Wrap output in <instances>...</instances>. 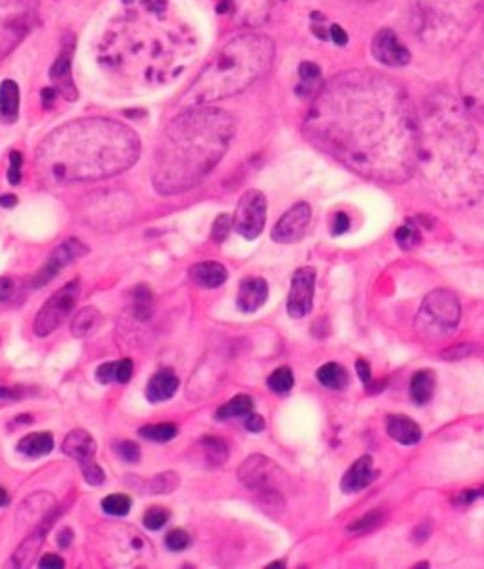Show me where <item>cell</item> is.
Masks as SVG:
<instances>
[{
    "label": "cell",
    "mask_w": 484,
    "mask_h": 569,
    "mask_svg": "<svg viewBox=\"0 0 484 569\" xmlns=\"http://www.w3.org/2000/svg\"><path fill=\"white\" fill-rule=\"evenodd\" d=\"M234 226V218L223 213L219 217L215 218L214 228H212V240L214 243H224L228 238L229 232Z\"/></svg>",
    "instance_id": "44"
},
{
    "label": "cell",
    "mask_w": 484,
    "mask_h": 569,
    "mask_svg": "<svg viewBox=\"0 0 484 569\" xmlns=\"http://www.w3.org/2000/svg\"><path fill=\"white\" fill-rule=\"evenodd\" d=\"M235 135V119L219 108L197 106L166 126L157 142L151 181L164 197L190 192L223 161Z\"/></svg>",
    "instance_id": "4"
},
{
    "label": "cell",
    "mask_w": 484,
    "mask_h": 569,
    "mask_svg": "<svg viewBox=\"0 0 484 569\" xmlns=\"http://www.w3.org/2000/svg\"><path fill=\"white\" fill-rule=\"evenodd\" d=\"M39 566L44 569H63L66 566L63 557H58L55 554H47L39 560Z\"/></svg>",
    "instance_id": "54"
},
{
    "label": "cell",
    "mask_w": 484,
    "mask_h": 569,
    "mask_svg": "<svg viewBox=\"0 0 484 569\" xmlns=\"http://www.w3.org/2000/svg\"><path fill=\"white\" fill-rule=\"evenodd\" d=\"M470 119L447 94L428 97L419 111L416 171L447 207L472 206L484 195V151Z\"/></svg>",
    "instance_id": "2"
},
{
    "label": "cell",
    "mask_w": 484,
    "mask_h": 569,
    "mask_svg": "<svg viewBox=\"0 0 484 569\" xmlns=\"http://www.w3.org/2000/svg\"><path fill=\"white\" fill-rule=\"evenodd\" d=\"M396 240L405 251H410V249L417 248L421 244V232H419L413 221H408L407 224H402L401 228L397 229Z\"/></svg>",
    "instance_id": "38"
},
{
    "label": "cell",
    "mask_w": 484,
    "mask_h": 569,
    "mask_svg": "<svg viewBox=\"0 0 484 569\" xmlns=\"http://www.w3.org/2000/svg\"><path fill=\"white\" fill-rule=\"evenodd\" d=\"M88 254V246H84L77 238H68L66 243L61 244L53 249L52 255L47 257L46 262L39 269V273L33 279L35 288L50 284L57 275H61L64 268L74 265L75 260L80 259L83 255Z\"/></svg>",
    "instance_id": "14"
},
{
    "label": "cell",
    "mask_w": 484,
    "mask_h": 569,
    "mask_svg": "<svg viewBox=\"0 0 484 569\" xmlns=\"http://www.w3.org/2000/svg\"><path fill=\"white\" fill-rule=\"evenodd\" d=\"M312 223V207L306 202H299L290 207L271 229V238L279 244L299 243L306 235L308 226Z\"/></svg>",
    "instance_id": "15"
},
{
    "label": "cell",
    "mask_w": 484,
    "mask_h": 569,
    "mask_svg": "<svg viewBox=\"0 0 484 569\" xmlns=\"http://www.w3.org/2000/svg\"><path fill=\"white\" fill-rule=\"evenodd\" d=\"M355 369H357V375H359L361 383L365 384L366 388L372 384V369L368 366V363L365 361H357L355 364Z\"/></svg>",
    "instance_id": "57"
},
{
    "label": "cell",
    "mask_w": 484,
    "mask_h": 569,
    "mask_svg": "<svg viewBox=\"0 0 484 569\" xmlns=\"http://www.w3.org/2000/svg\"><path fill=\"white\" fill-rule=\"evenodd\" d=\"M330 39H332L337 46H344V44L348 42V35H346L343 28L337 26V24L330 26Z\"/></svg>",
    "instance_id": "58"
},
{
    "label": "cell",
    "mask_w": 484,
    "mask_h": 569,
    "mask_svg": "<svg viewBox=\"0 0 484 569\" xmlns=\"http://www.w3.org/2000/svg\"><path fill=\"white\" fill-rule=\"evenodd\" d=\"M201 445H203L206 461L212 466H223L226 459H228V445L219 437L206 436L201 440Z\"/></svg>",
    "instance_id": "35"
},
{
    "label": "cell",
    "mask_w": 484,
    "mask_h": 569,
    "mask_svg": "<svg viewBox=\"0 0 484 569\" xmlns=\"http://www.w3.org/2000/svg\"><path fill=\"white\" fill-rule=\"evenodd\" d=\"M461 321V304L452 291L435 290L422 302L416 328L419 335L430 341H441L458 330Z\"/></svg>",
    "instance_id": "7"
},
{
    "label": "cell",
    "mask_w": 484,
    "mask_h": 569,
    "mask_svg": "<svg viewBox=\"0 0 484 569\" xmlns=\"http://www.w3.org/2000/svg\"><path fill=\"white\" fill-rule=\"evenodd\" d=\"M84 210L88 215L86 221L95 228L106 229L108 226L117 228L119 224L131 218L133 201L125 193H105V195H99L97 201L88 202V206Z\"/></svg>",
    "instance_id": "11"
},
{
    "label": "cell",
    "mask_w": 484,
    "mask_h": 569,
    "mask_svg": "<svg viewBox=\"0 0 484 569\" xmlns=\"http://www.w3.org/2000/svg\"><path fill=\"white\" fill-rule=\"evenodd\" d=\"M39 22V0H0V61L8 57Z\"/></svg>",
    "instance_id": "8"
},
{
    "label": "cell",
    "mask_w": 484,
    "mask_h": 569,
    "mask_svg": "<svg viewBox=\"0 0 484 569\" xmlns=\"http://www.w3.org/2000/svg\"><path fill=\"white\" fill-rule=\"evenodd\" d=\"M141 139L119 120L89 117L69 120L42 139L35 171L46 186H68L120 175L136 167Z\"/></svg>",
    "instance_id": "3"
},
{
    "label": "cell",
    "mask_w": 484,
    "mask_h": 569,
    "mask_svg": "<svg viewBox=\"0 0 484 569\" xmlns=\"http://www.w3.org/2000/svg\"><path fill=\"white\" fill-rule=\"evenodd\" d=\"M100 321H103V315L97 308H94V305L84 308V310L78 311L74 321H72V335L77 336V339L88 336L89 333H94L99 328Z\"/></svg>",
    "instance_id": "32"
},
{
    "label": "cell",
    "mask_w": 484,
    "mask_h": 569,
    "mask_svg": "<svg viewBox=\"0 0 484 569\" xmlns=\"http://www.w3.org/2000/svg\"><path fill=\"white\" fill-rule=\"evenodd\" d=\"M268 301V284L261 277H246L239 286V296H237V305L245 313H254L261 310L265 302Z\"/></svg>",
    "instance_id": "21"
},
{
    "label": "cell",
    "mask_w": 484,
    "mask_h": 569,
    "mask_svg": "<svg viewBox=\"0 0 484 569\" xmlns=\"http://www.w3.org/2000/svg\"><path fill=\"white\" fill-rule=\"evenodd\" d=\"M115 544H119L115 562H120V565H133L144 557L147 549H151L147 537H142L131 528L115 529Z\"/></svg>",
    "instance_id": "19"
},
{
    "label": "cell",
    "mask_w": 484,
    "mask_h": 569,
    "mask_svg": "<svg viewBox=\"0 0 484 569\" xmlns=\"http://www.w3.org/2000/svg\"><path fill=\"white\" fill-rule=\"evenodd\" d=\"M190 279L198 286V288H206V290H214L219 288L226 280H228V269L224 268L221 262L215 260H206V262H198L190 269Z\"/></svg>",
    "instance_id": "25"
},
{
    "label": "cell",
    "mask_w": 484,
    "mask_h": 569,
    "mask_svg": "<svg viewBox=\"0 0 484 569\" xmlns=\"http://www.w3.org/2000/svg\"><path fill=\"white\" fill-rule=\"evenodd\" d=\"M63 451L66 455L75 459L80 466H84V464L95 461L97 442H95L94 437L89 436L88 431L75 430L64 439Z\"/></svg>",
    "instance_id": "23"
},
{
    "label": "cell",
    "mask_w": 484,
    "mask_h": 569,
    "mask_svg": "<svg viewBox=\"0 0 484 569\" xmlns=\"http://www.w3.org/2000/svg\"><path fill=\"white\" fill-rule=\"evenodd\" d=\"M282 0H224V10L239 22L240 26H261Z\"/></svg>",
    "instance_id": "16"
},
{
    "label": "cell",
    "mask_w": 484,
    "mask_h": 569,
    "mask_svg": "<svg viewBox=\"0 0 484 569\" xmlns=\"http://www.w3.org/2000/svg\"><path fill=\"white\" fill-rule=\"evenodd\" d=\"M50 523H52V518L44 520V523H39L41 526L21 544V548L17 549L15 557H13V565H15L17 568H26V566L33 565V560L37 557L39 549H41L42 544H44L47 529L52 526Z\"/></svg>",
    "instance_id": "27"
},
{
    "label": "cell",
    "mask_w": 484,
    "mask_h": 569,
    "mask_svg": "<svg viewBox=\"0 0 484 569\" xmlns=\"http://www.w3.org/2000/svg\"><path fill=\"white\" fill-rule=\"evenodd\" d=\"M192 544V538L184 529H173L166 535V548L170 551H184Z\"/></svg>",
    "instance_id": "47"
},
{
    "label": "cell",
    "mask_w": 484,
    "mask_h": 569,
    "mask_svg": "<svg viewBox=\"0 0 484 569\" xmlns=\"http://www.w3.org/2000/svg\"><path fill=\"white\" fill-rule=\"evenodd\" d=\"M386 431L402 445H416L422 437L421 428L417 426L416 420L408 419L405 415H390L386 419Z\"/></svg>",
    "instance_id": "26"
},
{
    "label": "cell",
    "mask_w": 484,
    "mask_h": 569,
    "mask_svg": "<svg viewBox=\"0 0 484 569\" xmlns=\"http://www.w3.org/2000/svg\"><path fill=\"white\" fill-rule=\"evenodd\" d=\"M372 53L380 64L390 67L407 66L410 63L408 47L399 41V36L391 30H380L372 41Z\"/></svg>",
    "instance_id": "18"
},
{
    "label": "cell",
    "mask_w": 484,
    "mask_h": 569,
    "mask_svg": "<svg viewBox=\"0 0 484 569\" xmlns=\"http://www.w3.org/2000/svg\"><path fill=\"white\" fill-rule=\"evenodd\" d=\"M179 475L178 473H173V471H166V473H161V475H157L155 479H151L150 482V492L153 495H168V493H173L179 487Z\"/></svg>",
    "instance_id": "41"
},
{
    "label": "cell",
    "mask_w": 484,
    "mask_h": 569,
    "mask_svg": "<svg viewBox=\"0 0 484 569\" xmlns=\"http://www.w3.org/2000/svg\"><path fill=\"white\" fill-rule=\"evenodd\" d=\"M383 520H385V513L372 512L370 515H366V517L352 523V526H348V532H352V534H366V532H372V529L380 526Z\"/></svg>",
    "instance_id": "43"
},
{
    "label": "cell",
    "mask_w": 484,
    "mask_h": 569,
    "mask_svg": "<svg viewBox=\"0 0 484 569\" xmlns=\"http://www.w3.org/2000/svg\"><path fill=\"white\" fill-rule=\"evenodd\" d=\"M133 377V361L122 358L119 363H115V383H130Z\"/></svg>",
    "instance_id": "50"
},
{
    "label": "cell",
    "mask_w": 484,
    "mask_h": 569,
    "mask_svg": "<svg viewBox=\"0 0 484 569\" xmlns=\"http://www.w3.org/2000/svg\"><path fill=\"white\" fill-rule=\"evenodd\" d=\"M22 164H24V159H22L21 151H11L10 170H8V181H10V184H13V186H17V184H21Z\"/></svg>",
    "instance_id": "49"
},
{
    "label": "cell",
    "mask_w": 484,
    "mask_h": 569,
    "mask_svg": "<svg viewBox=\"0 0 484 569\" xmlns=\"http://www.w3.org/2000/svg\"><path fill=\"white\" fill-rule=\"evenodd\" d=\"M179 386H181V380L172 369H161L148 383V400L153 404L166 402V400L172 399L173 395L178 394Z\"/></svg>",
    "instance_id": "24"
},
{
    "label": "cell",
    "mask_w": 484,
    "mask_h": 569,
    "mask_svg": "<svg viewBox=\"0 0 484 569\" xmlns=\"http://www.w3.org/2000/svg\"><path fill=\"white\" fill-rule=\"evenodd\" d=\"M299 77L304 86H312L321 78V67L313 63H302L299 67Z\"/></svg>",
    "instance_id": "51"
},
{
    "label": "cell",
    "mask_w": 484,
    "mask_h": 569,
    "mask_svg": "<svg viewBox=\"0 0 484 569\" xmlns=\"http://www.w3.org/2000/svg\"><path fill=\"white\" fill-rule=\"evenodd\" d=\"M375 479H377V471H374V459L370 455H363L344 473L341 490L344 493L363 492Z\"/></svg>",
    "instance_id": "20"
},
{
    "label": "cell",
    "mask_w": 484,
    "mask_h": 569,
    "mask_svg": "<svg viewBox=\"0 0 484 569\" xmlns=\"http://www.w3.org/2000/svg\"><path fill=\"white\" fill-rule=\"evenodd\" d=\"M97 380H99L100 384H111L115 383V363H106L100 366V368H97Z\"/></svg>",
    "instance_id": "53"
},
{
    "label": "cell",
    "mask_w": 484,
    "mask_h": 569,
    "mask_svg": "<svg viewBox=\"0 0 484 569\" xmlns=\"http://www.w3.org/2000/svg\"><path fill=\"white\" fill-rule=\"evenodd\" d=\"M315 296V269L301 268L293 273L292 288L288 296V313L292 319H302L312 311Z\"/></svg>",
    "instance_id": "17"
},
{
    "label": "cell",
    "mask_w": 484,
    "mask_h": 569,
    "mask_svg": "<svg viewBox=\"0 0 484 569\" xmlns=\"http://www.w3.org/2000/svg\"><path fill=\"white\" fill-rule=\"evenodd\" d=\"M53 506H55V501H53L50 493H35L21 507V515L26 513V517H21L19 520L26 524L39 523V520L46 517L47 513L52 512Z\"/></svg>",
    "instance_id": "29"
},
{
    "label": "cell",
    "mask_w": 484,
    "mask_h": 569,
    "mask_svg": "<svg viewBox=\"0 0 484 569\" xmlns=\"http://www.w3.org/2000/svg\"><path fill=\"white\" fill-rule=\"evenodd\" d=\"M279 566H281V568H284V562H271V565L268 566V568H279Z\"/></svg>",
    "instance_id": "63"
},
{
    "label": "cell",
    "mask_w": 484,
    "mask_h": 569,
    "mask_svg": "<svg viewBox=\"0 0 484 569\" xmlns=\"http://www.w3.org/2000/svg\"><path fill=\"white\" fill-rule=\"evenodd\" d=\"M480 352L481 347L475 346V344H459V346L447 350V352L443 353V358H447V361H461V358L477 355Z\"/></svg>",
    "instance_id": "48"
},
{
    "label": "cell",
    "mask_w": 484,
    "mask_h": 569,
    "mask_svg": "<svg viewBox=\"0 0 484 569\" xmlns=\"http://www.w3.org/2000/svg\"><path fill=\"white\" fill-rule=\"evenodd\" d=\"M50 78L55 86V94L63 95L66 100L77 99V88H75L74 75H72V55L66 50L55 58V63L50 69Z\"/></svg>",
    "instance_id": "22"
},
{
    "label": "cell",
    "mask_w": 484,
    "mask_h": 569,
    "mask_svg": "<svg viewBox=\"0 0 484 569\" xmlns=\"http://www.w3.org/2000/svg\"><path fill=\"white\" fill-rule=\"evenodd\" d=\"M17 451L22 455L39 459V457L50 455L53 451L52 433H32L17 444Z\"/></svg>",
    "instance_id": "31"
},
{
    "label": "cell",
    "mask_w": 484,
    "mask_h": 569,
    "mask_svg": "<svg viewBox=\"0 0 484 569\" xmlns=\"http://www.w3.org/2000/svg\"><path fill=\"white\" fill-rule=\"evenodd\" d=\"M15 293V280L10 279V277H2L0 279V304H8V302L13 301Z\"/></svg>",
    "instance_id": "52"
},
{
    "label": "cell",
    "mask_w": 484,
    "mask_h": 569,
    "mask_svg": "<svg viewBox=\"0 0 484 569\" xmlns=\"http://www.w3.org/2000/svg\"><path fill=\"white\" fill-rule=\"evenodd\" d=\"M279 473L277 464L262 455H254L243 462L239 470V479L251 492L259 493L262 497L279 498L276 487V476Z\"/></svg>",
    "instance_id": "13"
},
{
    "label": "cell",
    "mask_w": 484,
    "mask_h": 569,
    "mask_svg": "<svg viewBox=\"0 0 484 569\" xmlns=\"http://www.w3.org/2000/svg\"><path fill=\"white\" fill-rule=\"evenodd\" d=\"M115 451H117V455L122 461L130 462V464L141 461V448L136 442H131V440H122V442L115 445Z\"/></svg>",
    "instance_id": "45"
},
{
    "label": "cell",
    "mask_w": 484,
    "mask_h": 569,
    "mask_svg": "<svg viewBox=\"0 0 484 569\" xmlns=\"http://www.w3.org/2000/svg\"><path fill=\"white\" fill-rule=\"evenodd\" d=\"M80 471H83L84 479H86L89 486H100V484H105V470H103L97 462L94 461L84 464V466H80Z\"/></svg>",
    "instance_id": "46"
},
{
    "label": "cell",
    "mask_w": 484,
    "mask_h": 569,
    "mask_svg": "<svg viewBox=\"0 0 484 569\" xmlns=\"http://www.w3.org/2000/svg\"><path fill=\"white\" fill-rule=\"evenodd\" d=\"M484 497V490H472V492L461 493L458 497V503L472 504L475 498Z\"/></svg>",
    "instance_id": "59"
},
{
    "label": "cell",
    "mask_w": 484,
    "mask_h": 569,
    "mask_svg": "<svg viewBox=\"0 0 484 569\" xmlns=\"http://www.w3.org/2000/svg\"><path fill=\"white\" fill-rule=\"evenodd\" d=\"M293 373L290 368H279L268 377V388L273 394L284 395L293 388Z\"/></svg>",
    "instance_id": "40"
},
{
    "label": "cell",
    "mask_w": 484,
    "mask_h": 569,
    "mask_svg": "<svg viewBox=\"0 0 484 569\" xmlns=\"http://www.w3.org/2000/svg\"><path fill=\"white\" fill-rule=\"evenodd\" d=\"M19 109H21V89L15 80L6 78L0 84V119L11 125L19 119Z\"/></svg>",
    "instance_id": "28"
},
{
    "label": "cell",
    "mask_w": 484,
    "mask_h": 569,
    "mask_svg": "<svg viewBox=\"0 0 484 569\" xmlns=\"http://www.w3.org/2000/svg\"><path fill=\"white\" fill-rule=\"evenodd\" d=\"M254 411V400L248 395H237L234 399L223 404L215 417L219 420L235 419V417H245Z\"/></svg>",
    "instance_id": "34"
},
{
    "label": "cell",
    "mask_w": 484,
    "mask_h": 569,
    "mask_svg": "<svg viewBox=\"0 0 484 569\" xmlns=\"http://www.w3.org/2000/svg\"><path fill=\"white\" fill-rule=\"evenodd\" d=\"M459 92L464 111L484 122V47L464 63L459 77Z\"/></svg>",
    "instance_id": "10"
},
{
    "label": "cell",
    "mask_w": 484,
    "mask_h": 569,
    "mask_svg": "<svg viewBox=\"0 0 484 569\" xmlns=\"http://www.w3.org/2000/svg\"><path fill=\"white\" fill-rule=\"evenodd\" d=\"M480 0H416V26L422 41L452 46L472 26Z\"/></svg>",
    "instance_id": "6"
},
{
    "label": "cell",
    "mask_w": 484,
    "mask_h": 569,
    "mask_svg": "<svg viewBox=\"0 0 484 569\" xmlns=\"http://www.w3.org/2000/svg\"><path fill=\"white\" fill-rule=\"evenodd\" d=\"M276 44L261 33L235 36L221 47L179 100L184 108H197L243 94L270 72Z\"/></svg>",
    "instance_id": "5"
},
{
    "label": "cell",
    "mask_w": 484,
    "mask_h": 569,
    "mask_svg": "<svg viewBox=\"0 0 484 569\" xmlns=\"http://www.w3.org/2000/svg\"><path fill=\"white\" fill-rule=\"evenodd\" d=\"M304 135L357 175L401 184L417 168L419 111L401 84L374 69H349L319 89Z\"/></svg>",
    "instance_id": "1"
},
{
    "label": "cell",
    "mask_w": 484,
    "mask_h": 569,
    "mask_svg": "<svg viewBox=\"0 0 484 569\" xmlns=\"http://www.w3.org/2000/svg\"><path fill=\"white\" fill-rule=\"evenodd\" d=\"M179 433L178 426L173 422H162V425L144 426L139 430V436L142 439L151 440V442H170L175 439Z\"/></svg>",
    "instance_id": "37"
},
{
    "label": "cell",
    "mask_w": 484,
    "mask_h": 569,
    "mask_svg": "<svg viewBox=\"0 0 484 569\" xmlns=\"http://www.w3.org/2000/svg\"><path fill=\"white\" fill-rule=\"evenodd\" d=\"M170 517H172V515H170L166 507L151 506L150 509L144 513L142 524H144V528L150 529V532H159V529L166 526Z\"/></svg>",
    "instance_id": "42"
},
{
    "label": "cell",
    "mask_w": 484,
    "mask_h": 569,
    "mask_svg": "<svg viewBox=\"0 0 484 569\" xmlns=\"http://www.w3.org/2000/svg\"><path fill=\"white\" fill-rule=\"evenodd\" d=\"M74 540V534H72V529H63L61 534H58L57 543L61 548H68L69 544Z\"/></svg>",
    "instance_id": "60"
},
{
    "label": "cell",
    "mask_w": 484,
    "mask_h": 569,
    "mask_svg": "<svg viewBox=\"0 0 484 569\" xmlns=\"http://www.w3.org/2000/svg\"><path fill=\"white\" fill-rule=\"evenodd\" d=\"M349 229V218L346 213H337L334 218V228H332V232H334V235H344Z\"/></svg>",
    "instance_id": "56"
},
{
    "label": "cell",
    "mask_w": 484,
    "mask_h": 569,
    "mask_svg": "<svg viewBox=\"0 0 484 569\" xmlns=\"http://www.w3.org/2000/svg\"><path fill=\"white\" fill-rule=\"evenodd\" d=\"M318 378L324 388L335 389V391H341L348 386V373L337 363L324 364L323 368L318 369Z\"/></svg>",
    "instance_id": "33"
},
{
    "label": "cell",
    "mask_w": 484,
    "mask_h": 569,
    "mask_svg": "<svg viewBox=\"0 0 484 569\" xmlns=\"http://www.w3.org/2000/svg\"><path fill=\"white\" fill-rule=\"evenodd\" d=\"M245 426L246 430L251 431V433H261L266 425L261 415L250 414L248 419H246Z\"/></svg>",
    "instance_id": "55"
},
{
    "label": "cell",
    "mask_w": 484,
    "mask_h": 569,
    "mask_svg": "<svg viewBox=\"0 0 484 569\" xmlns=\"http://www.w3.org/2000/svg\"><path fill=\"white\" fill-rule=\"evenodd\" d=\"M17 204L15 195H2L0 197V206L2 207H13Z\"/></svg>",
    "instance_id": "61"
},
{
    "label": "cell",
    "mask_w": 484,
    "mask_h": 569,
    "mask_svg": "<svg viewBox=\"0 0 484 569\" xmlns=\"http://www.w3.org/2000/svg\"><path fill=\"white\" fill-rule=\"evenodd\" d=\"M266 207H268V202H266L265 193L259 190H248L240 197L237 210H235V232L246 240H256L265 229Z\"/></svg>",
    "instance_id": "12"
},
{
    "label": "cell",
    "mask_w": 484,
    "mask_h": 569,
    "mask_svg": "<svg viewBox=\"0 0 484 569\" xmlns=\"http://www.w3.org/2000/svg\"><path fill=\"white\" fill-rule=\"evenodd\" d=\"M133 313H136L137 321H150L151 313H153V296L148 286H139L133 291Z\"/></svg>",
    "instance_id": "36"
},
{
    "label": "cell",
    "mask_w": 484,
    "mask_h": 569,
    "mask_svg": "<svg viewBox=\"0 0 484 569\" xmlns=\"http://www.w3.org/2000/svg\"><path fill=\"white\" fill-rule=\"evenodd\" d=\"M103 509L111 517H126L131 509V498L125 493H115V495H108L103 501Z\"/></svg>",
    "instance_id": "39"
},
{
    "label": "cell",
    "mask_w": 484,
    "mask_h": 569,
    "mask_svg": "<svg viewBox=\"0 0 484 569\" xmlns=\"http://www.w3.org/2000/svg\"><path fill=\"white\" fill-rule=\"evenodd\" d=\"M78 297H80V282L78 280H72L68 284L63 286L57 293H53L35 316V322H33L35 335L47 336L55 332L72 315V311L77 305Z\"/></svg>",
    "instance_id": "9"
},
{
    "label": "cell",
    "mask_w": 484,
    "mask_h": 569,
    "mask_svg": "<svg viewBox=\"0 0 484 569\" xmlns=\"http://www.w3.org/2000/svg\"><path fill=\"white\" fill-rule=\"evenodd\" d=\"M433 391H435V377H433V373L430 369L417 372L410 383L411 400L417 406H422V404L432 400Z\"/></svg>",
    "instance_id": "30"
},
{
    "label": "cell",
    "mask_w": 484,
    "mask_h": 569,
    "mask_svg": "<svg viewBox=\"0 0 484 569\" xmlns=\"http://www.w3.org/2000/svg\"><path fill=\"white\" fill-rule=\"evenodd\" d=\"M8 504H10V495H8L4 487H0V507L8 506Z\"/></svg>",
    "instance_id": "62"
}]
</instances>
